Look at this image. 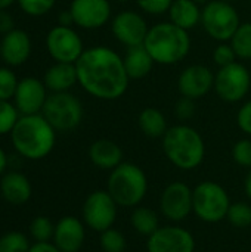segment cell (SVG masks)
<instances>
[{"mask_svg": "<svg viewBox=\"0 0 251 252\" xmlns=\"http://www.w3.org/2000/svg\"><path fill=\"white\" fill-rule=\"evenodd\" d=\"M75 69L80 87L95 99L117 100L129 89L130 78L123 56L108 46L84 49L75 62Z\"/></svg>", "mask_w": 251, "mask_h": 252, "instance_id": "obj_1", "label": "cell"}, {"mask_svg": "<svg viewBox=\"0 0 251 252\" xmlns=\"http://www.w3.org/2000/svg\"><path fill=\"white\" fill-rule=\"evenodd\" d=\"M10 140L15 151L22 158L38 161L53 151L56 130L41 114L21 115L10 131Z\"/></svg>", "mask_w": 251, "mask_h": 252, "instance_id": "obj_2", "label": "cell"}, {"mask_svg": "<svg viewBox=\"0 0 251 252\" xmlns=\"http://www.w3.org/2000/svg\"><path fill=\"white\" fill-rule=\"evenodd\" d=\"M166 158L179 170L191 171L198 168L206 157L203 136L188 124H176L167 128L161 139Z\"/></svg>", "mask_w": 251, "mask_h": 252, "instance_id": "obj_3", "label": "cell"}, {"mask_svg": "<svg viewBox=\"0 0 251 252\" xmlns=\"http://www.w3.org/2000/svg\"><path fill=\"white\" fill-rule=\"evenodd\" d=\"M143 46L157 65H176L191 52V35L170 21L149 27Z\"/></svg>", "mask_w": 251, "mask_h": 252, "instance_id": "obj_4", "label": "cell"}, {"mask_svg": "<svg viewBox=\"0 0 251 252\" xmlns=\"http://www.w3.org/2000/svg\"><path fill=\"white\" fill-rule=\"evenodd\" d=\"M107 190L118 207L135 208L141 205L148 193V177L139 165L123 161L118 167L111 170Z\"/></svg>", "mask_w": 251, "mask_h": 252, "instance_id": "obj_5", "label": "cell"}, {"mask_svg": "<svg viewBox=\"0 0 251 252\" xmlns=\"http://www.w3.org/2000/svg\"><path fill=\"white\" fill-rule=\"evenodd\" d=\"M240 24V13L231 1L210 0L203 6L201 25L206 34L217 43L229 41Z\"/></svg>", "mask_w": 251, "mask_h": 252, "instance_id": "obj_6", "label": "cell"}, {"mask_svg": "<svg viewBox=\"0 0 251 252\" xmlns=\"http://www.w3.org/2000/svg\"><path fill=\"white\" fill-rule=\"evenodd\" d=\"M231 204L226 189L216 182L206 180L194 188V214L204 223L223 221Z\"/></svg>", "mask_w": 251, "mask_h": 252, "instance_id": "obj_7", "label": "cell"}, {"mask_svg": "<svg viewBox=\"0 0 251 252\" xmlns=\"http://www.w3.org/2000/svg\"><path fill=\"white\" fill-rule=\"evenodd\" d=\"M41 115L56 131H71L81 124L84 109L77 96L70 92H61L47 96Z\"/></svg>", "mask_w": 251, "mask_h": 252, "instance_id": "obj_8", "label": "cell"}, {"mask_svg": "<svg viewBox=\"0 0 251 252\" xmlns=\"http://www.w3.org/2000/svg\"><path fill=\"white\" fill-rule=\"evenodd\" d=\"M215 92L228 103H237L247 97L251 89V74L243 62H234L215 72Z\"/></svg>", "mask_w": 251, "mask_h": 252, "instance_id": "obj_9", "label": "cell"}, {"mask_svg": "<svg viewBox=\"0 0 251 252\" xmlns=\"http://www.w3.org/2000/svg\"><path fill=\"white\" fill-rule=\"evenodd\" d=\"M46 49L55 62L75 63L84 52V43L72 27L55 25L46 35Z\"/></svg>", "mask_w": 251, "mask_h": 252, "instance_id": "obj_10", "label": "cell"}, {"mask_svg": "<svg viewBox=\"0 0 251 252\" xmlns=\"http://www.w3.org/2000/svg\"><path fill=\"white\" fill-rule=\"evenodd\" d=\"M117 213L118 205L108 190L92 192L83 204V221L89 229L98 233L114 226Z\"/></svg>", "mask_w": 251, "mask_h": 252, "instance_id": "obj_11", "label": "cell"}, {"mask_svg": "<svg viewBox=\"0 0 251 252\" xmlns=\"http://www.w3.org/2000/svg\"><path fill=\"white\" fill-rule=\"evenodd\" d=\"M160 210L172 223L185 221L194 213V189L183 182L169 183L160 196Z\"/></svg>", "mask_w": 251, "mask_h": 252, "instance_id": "obj_12", "label": "cell"}, {"mask_svg": "<svg viewBox=\"0 0 251 252\" xmlns=\"http://www.w3.org/2000/svg\"><path fill=\"white\" fill-rule=\"evenodd\" d=\"M149 31L145 16L136 10H121L111 19V32L114 38L126 47L143 44Z\"/></svg>", "mask_w": 251, "mask_h": 252, "instance_id": "obj_13", "label": "cell"}, {"mask_svg": "<svg viewBox=\"0 0 251 252\" xmlns=\"http://www.w3.org/2000/svg\"><path fill=\"white\" fill-rule=\"evenodd\" d=\"M148 252H195V238L185 227L170 224L158 227L146 241Z\"/></svg>", "mask_w": 251, "mask_h": 252, "instance_id": "obj_14", "label": "cell"}, {"mask_svg": "<svg viewBox=\"0 0 251 252\" xmlns=\"http://www.w3.org/2000/svg\"><path fill=\"white\" fill-rule=\"evenodd\" d=\"M74 25L83 30H99L111 21L109 0H72L70 4Z\"/></svg>", "mask_w": 251, "mask_h": 252, "instance_id": "obj_15", "label": "cell"}, {"mask_svg": "<svg viewBox=\"0 0 251 252\" xmlns=\"http://www.w3.org/2000/svg\"><path fill=\"white\" fill-rule=\"evenodd\" d=\"M215 87V72L210 66L194 63L182 69L178 77V90L183 97L198 100Z\"/></svg>", "mask_w": 251, "mask_h": 252, "instance_id": "obj_16", "label": "cell"}, {"mask_svg": "<svg viewBox=\"0 0 251 252\" xmlns=\"http://www.w3.org/2000/svg\"><path fill=\"white\" fill-rule=\"evenodd\" d=\"M47 92L49 90L46 89L43 80H38L36 77L21 78L12 99L19 115L41 114L46 99L49 96Z\"/></svg>", "mask_w": 251, "mask_h": 252, "instance_id": "obj_17", "label": "cell"}, {"mask_svg": "<svg viewBox=\"0 0 251 252\" xmlns=\"http://www.w3.org/2000/svg\"><path fill=\"white\" fill-rule=\"evenodd\" d=\"M33 50V43L27 31L13 28L12 31L3 34L0 41V58L7 66L24 65Z\"/></svg>", "mask_w": 251, "mask_h": 252, "instance_id": "obj_18", "label": "cell"}, {"mask_svg": "<svg viewBox=\"0 0 251 252\" xmlns=\"http://www.w3.org/2000/svg\"><path fill=\"white\" fill-rule=\"evenodd\" d=\"M84 221L77 217L65 216L55 224L53 244L62 252H78L86 241Z\"/></svg>", "mask_w": 251, "mask_h": 252, "instance_id": "obj_19", "label": "cell"}, {"mask_svg": "<svg viewBox=\"0 0 251 252\" xmlns=\"http://www.w3.org/2000/svg\"><path fill=\"white\" fill-rule=\"evenodd\" d=\"M90 162L101 170H114L123 162V149L109 139H98L89 148Z\"/></svg>", "mask_w": 251, "mask_h": 252, "instance_id": "obj_20", "label": "cell"}, {"mask_svg": "<svg viewBox=\"0 0 251 252\" xmlns=\"http://www.w3.org/2000/svg\"><path fill=\"white\" fill-rule=\"evenodd\" d=\"M43 83L50 93L70 92L75 84H78L75 63L55 62L46 69Z\"/></svg>", "mask_w": 251, "mask_h": 252, "instance_id": "obj_21", "label": "cell"}, {"mask_svg": "<svg viewBox=\"0 0 251 252\" xmlns=\"http://www.w3.org/2000/svg\"><path fill=\"white\" fill-rule=\"evenodd\" d=\"M0 193L3 199L12 205H22L30 201L33 188L30 180L22 173H6L0 182Z\"/></svg>", "mask_w": 251, "mask_h": 252, "instance_id": "obj_22", "label": "cell"}, {"mask_svg": "<svg viewBox=\"0 0 251 252\" xmlns=\"http://www.w3.org/2000/svg\"><path fill=\"white\" fill-rule=\"evenodd\" d=\"M123 62L130 80H142L148 77L155 65L152 56L143 44L127 47L123 56Z\"/></svg>", "mask_w": 251, "mask_h": 252, "instance_id": "obj_23", "label": "cell"}, {"mask_svg": "<svg viewBox=\"0 0 251 252\" xmlns=\"http://www.w3.org/2000/svg\"><path fill=\"white\" fill-rule=\"evenodd\" d=\"M201 4L194 0H173L169 9V21L179 28L189 31L201 24Z\"/></svg>", "mask_w": 251, "mask_h": 252, "instance_id": "obj_24", "label": "cell"}, {"mask_svg": "<svg viewBox=\"0 0 251 252\" xmlns=\"http://www.w3.org/2000/svg\"><path fill=\"white\" fill-rule=\"evenodd\" d=\"M138 126L139 130L149 139H163L169 128L166 115L160 109L152 106L141 111L138 117Z\"/></svg>", "mask_w": 251, "mask_h": 252, "instance_id": "obj_25", "label": "cell"}, {"mask_svg": "<svg viewBox=\"0 0 251 252\" xmlns=\"http://www.w3.org/2000/svg\"><path fill=\"white\" fill-rule=\"evenodd\" d=\"M130 224L138 235L149 238L160 227V219L152 208L138 205L132 211Z\"/></svg>", "mask_w": 251, "mask_h": 252, "instance_id": "obj_26", "label": "cell"}, {"mask_svg": "<svg viewBox=\"0 0 251 252\" xmlns=\"http://www.w3.org/2000/svg\"><path fill=\"white\" fill-rule=\"evenodd\" d=\"M240 61L251 59V22H241L232 38L229 40Z\"/></svg>", "mask_w": 251, "mask_h": 252, "instance_id": "obj_27", "label": "cell"}, {"mask_svg": "<svg viewBox=\"0 0 251 252\" xmlns=\"http://www.w3.org/2000/svg\"><path fill=\"white\" fill-rule=\"evenodd\" d=\"M226 220L235 229H247L251 226V205L249 202H232Z\"/></svg>", "mask_w": 251, "mask_h": 252, "instance_id": "obj_28", "label": "cell"}, {"mask_svg": "<svg viewBox=\"0 0 251 252\" xmlns=\"http://www.w3.org/2000/svg\"><path fill=\"white\" fill-rule=\"evenodd\" d=\"M30 241L21 232H7L0 236V252H28Z\"/></svg>", "mask_w": 251, "mask_h": 252, "instance_id": "obj_29", "label": "cell"}, {"mask_svg": "<svg viewBox=\"0 0 251 252\" xmlns=\"http://www.w3.org/2000/svg\"><path fill=\"white\" fill-rule=\"evenodd\" d=\"M53 233L55 224L44 216L36 217L30 224V235L36 242H50V239H53Z\"/></svg>", "mask_w": 251, "mask_h": 252, "instance_id": "obj_30", "label": "cell"}, {"mask_svg": "<svg viewBox=\"0 0 251 252\" xmlns=\"http://www.w3.org/2000/svg\"><path fill=\"white\" fill-rule=\"evenodd\" d=\"M99 242L104 252H124L127 247L126 236L114 227L102 232Z\"/></svg>", "mask_w": 251, "mask_h": 252, "instance_id": "obj_31", "label": "cell"}, {"mask_svg": "<svg viewBox=\"0 0 251 252\" xmlns=\"http://www.w3.org/2000/svg\"><path fill=\"white\" fill-rule=\"evenodd\" d=\"M19 117L16 106L10 100L0 99V136L10 134Z\"/></svg>", "mask_w": 251, "mask_h": 252, "instance_id": "obj_32", "label": "cell"}, {"mask_svg": "<svg viewBox=\"0 0 251 252\" xmlns=\"http://www.w3.org/2000/svg\"><path fill=\"white\" fill-rule=\"evenodd\" d=\"M16 3L25 15L38 18L49 13L55 7L56 0H16Z\"/></svg>", "mask_w": 251, "mask_h": 252, "instance_id": "obj_33", "label": "cell"}, {"mask_svg": "<svg viewBox=\"0 0 251 252\" xmlns=\"http://www.w3.org/2000/svg\"><path fill=\"white\" fill-rule=\"evenodd\" d=\"M18 77L9 66H0V99L10 100L18 87Z\"/></svg>", "mask_w": 251, "mask_h": 252, "instance_id": "obj_34", "label": "cell"}, {"mask_svg": "<svg viewBox=\"0 0 251 252\" xmlns=\"http://www.w3.org/2000/svg\"><path fill=\"white\" fill-rule=\"evenodd\" d=\"M232 159L243 168H251V139H240L232 146Z\"/></svg>", "mask_w": 251, "mask_h": 252, "instance_id": "obj_35", "label": "cell"}, {"mask_svg": "<svg viewBox=\"0 0 251 252\" xmlns=\"http://www.w3.org/2000/svg\"><path fill=\"white\" fill-rule=\"evenodd\" d=\"M238 58L231 46L229 41H225V43H219L215 50H213V62L222 68V66H226V65H231L234 62H237Z\"/></svg>", "mask_w": 251, "mask_h": 252, "instance_id": "obj_36", "label": "cell"}, {"mask_svg": "<svg viewBox=\"0 0 251 252\" xmlns=\"http://www.w3.org/2000/svg\"><path fill=\"white\" fill-rule=\"evenodd\" d=\"M172 3L173 0H136L138 7L143 13L152 15V16H160V15L167 13Z\"/></svg>", "mask_w": 251, "mask_h": 252, "instance_id": "obj_37", "label": "cell"}, {"mask_svg": "<svg viewBox=\"0 0 251 252\" xmlns=\"http://www.w3.org/2000/svg\"><path fill=\"white\" fill-rule=\"evenodd\" d=\"M195 100L188 99V97H180L176 103H175V115L176 118H179L180 121H188L195 115Z\"/></svg>", "mask_w": 251, "mask_h": 252, "instance_id": "obj_38", "label": "cell"}, {"mask_svg": "<svg viewBox=\"0 0 251 252\" xmlns=\"http://www.w3.org/2000/svg\"><path fill=\"white\" fill-rule=\"evenodd\" d=\"M237 124L240 130L251 137V99L244 102L237 114Z\"/></svg>", "mask_w": 251, "mask_h": 252, "instance_id": "obj_39", "label": "cell"}, {"mask_svg": "<svg viewBox=\"0 0 251 252\" xmlns=\"http://www.w3.org/2000/svg\"><path fill=\"white\" fill-rule=\"evenodd\" d=\"M13 18L9 12L6 10H0V32L6 34L9 31H12L15 27H13Z\"/></svg>", "mask_w": 251, "mask_h": 252, "instance_id": "obj_40", "label": "cell"}, {"mask_svg": "<svg viewBox=\"0 0 251 252\" xmlns=\"http://www.w3.org/2000/svg\"><path fill=\"white\" fill-rule=\"evenodd\" d=\"M28 252H62L53 242H34Z\"/></svg>", "mask_w": 251, "mask_h": 252, "instance_id": "obj_41", "label": "cell"}, {"mask_svg": "<svg viewBox=\"0 0 251 252\" xmlns=\"http://www.w3.org/2000/svg\"><path fill=\"white\" fill-rule=\"evenodd\" d=\"M58 25H67V27H72L74 25L72 15H71L70 9L59 12V15H58Z\"/></svg>", "mask_w": 251, "mask_h": 252, "instance_id": "obj_42", "label": "cell"}, {"mask_svg": "<svg viewBox=\"0 0 251 252\" xmlns=\"http://www.w3.org/2000/svg\"><path fill=\"white\" fill-rule=\"evenodd\" d=\"M244 192H246L247 198L251 201V168L249 170V173L246 174V179H244Z\"/></svg>", "mask_w": 251, "mask_h": 252, "instance_id": "obj_43", "label": "cell"}, {"mask_svg": "<svg viewBox=\"0 0 251 252\" xmlns=\"http://www.w3.org/2000/svg\"><path fill=\"white\" fill-rule=\"evenodd\" d=\"M6 167H7V157H6V152L0 148V176L4 174Z\"/></svg>", "mask_w": 251, "mask_h": 252, "instance_id": "obj_44", "label": "cell"}, {"mask_svg": "<svg viewBox=\"0 0 251 252\" xmlns=\"http://www.w3.org/2000/svg\"><path fill=\"white\" fill-rule=\"evenodd\" d=\"M16 0H0V10H7Z\"/></svg>", "mask_w": 251, "mask_h": 252, "instance_id": "obj_45", "label": "cell"}, {"mask_svg": "<svg viewBox=\"0 0 251 252\" xmlns=\"http://www.w3.org/2000/svg\"><path fill=\"white\" fill-rule=\"evenodd\" d=\"M195 3H198V4H201V6H204L206 3H209L210 0H194Z\"/></svg>", "mask_w": 251, "mask_h": 252, "instance_id": "obj_46", "label": "cell"}, {"mask_svg": "<svg viewBox=\"0 0 251 252\" xmlns=\"http://www.w3.org/2000/svg\"><path fill=\"white\" fill-rule=\"evenodd\" d=\"M114 1H118V3H126V1H129V0H114Z\"/></svg>", "mask_w": 251, "mask_h": 252, "instance_id": "obj_47", "label": "cell"}, {"mask_svg": "<svg viewBox=\"0 0 251 252\" xmlns=\"http://www.w3.org/2000/svg\"><path fill=\"white\" fill-rule=\"evenodd\" d=\"M225 1H231V3H232V1H234V0H225Z\"/></svg>", "mask_w": 251, "mask_h": 252, "instance_id": "obj_48", "label": "cell"}]
</instances>
